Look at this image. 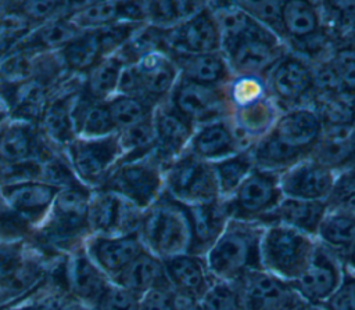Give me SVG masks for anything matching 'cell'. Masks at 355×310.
Segmentation results:
<instances>
[{
    "label": "cell",
    "mask_w": 355,
    "mask_h": 310,
    "mask_svg": "<svg viewBox=\"0 0 355 310\" xmlns=\"http://www.w3.org/2000/svg\"><path fill=\"white\" fill-rule=\"evenodd\" d=\"M92 190L83 184L60 190L47 216L29 241L49 257H62L85 245L92 235L89 201Z\"/></svg>",
    "instance_id": "cell-1"
},
{
    "label": "cell",
    "mask_w": 355,
    "mask_h": 310,
    "mask_svg": "<svg viewBox=\"0 0 355 310\" xmlns=\"http://www.w3.org/2000/svg\"><path fill=\"white\" fill-rule=\"evenodd\" d=\"M263 224L229 219L223 232L205 255L214 280L239 282L247 274L263 270L261 242Z\"/></svg>",
    "instance_id": "cell-2"
},
{
    "label": "cell",
    "mask_w": 355,
    "mask_h": 310,
    "mask_svg": "<svg viewBox=\"0 0 355 310\" xmlns=\"http://www.w3.org/2000/svg\"><path fill=\"white\" fill-rule=\"evenodd\" d=\"M139 237L144 248L161 260L190 253L191 227L186 205L164 191L143 212Z\"/></svg>",
    "instance_id": "cell-3"
},
{
    "label": "cell",
    "mask_w": 355,
    "mask_h": 310,
    "mask_svg": "<svg viewBox=\"0 0 355 310\" xmlns=\"http://www.w3.org/2000/svg\"><path fill=\"white\" fill-rule=\"evenodd\" d=\"M315 237L284 224L265 227L261 242L263 270L291 282L297 280L312 260Z\"/></svg>",
    "instance_id": "cell-4"
},
{
    "label": "cell",
    "mask_w": 355,
    "mask_h": 310,
    "mask_svg": "<svg viewBox=\"0 0 355 310\" xmlns=\"http://www.w3.org/2000/svg\"><path fill=\"white\" fill-rule=\"evenodd\" d=\"M164 184L165 170L151 152L141 158L122 159L100 188L111 191L146 210L161 197Z\"/></svg>",
    "instance_id": "cell-5"
},
{
    "label": "cell",
    "mask_w": 355,
    "mask_h": 310,
    "mask_svg": "<svg viewBox=\"0 0 355 310\" xmlns=\"http://www.w3.org/2000/svg\"><path fill=\"white\" fill-rule=\"evenodd\" d=\"M283 198L280 179L275 172L254 169L227 199H222L229 219L265 226Z\"/></svg>",
    "instance_id": "cell-6"
},
{
    "label": "cell",
    "mask_w": 355,
    "mask_h": 310,
    "mask_svg": "<svg viewBox=\"0 0 355 310\" xmlns=\"http://www.w3.org/2000/svg\"><path fill=\"white\" fill-rule=\"evenodd\" d=\"M67 154L76 179L90 190L100 188L125 156L118 131L98 138L76 137Z\"/></svg>",
    "instance_id": "cell-7"
},
{
    "label": "cell",
    "mask_w": 355,
    "mask_h": 310,
    "mask_svg": "<svg viewBox=\"0 0 355 310\" xmlns=\"http://www.w3.org/2000/svg\"><path fill=\"white\" fill-rule=\"evenodd\" d=\"M164 191L183 205L220 199L212 163L184 151L165 169Z\"/></svg>",
    "instance_id": "cell-8"
},
{
    "label": "cell",
    "mask_w": 355,
    "mask_h": 310,
    "mask_svg": "<svg viewBox=\"0 0 355 310\" xmlns=\"http://www.w3.org/2000/svg\"><path fill=\"white\" fill-rule=\"evenodd\" d=\"M227 64L244 75H255L280 61V46L268 28L254 18L232 42L222 46Z\"/></svg>",
    "instance_id": "cell-9"
},
{
    "label": "cell",
    "mask_w": 355,
    "mask_h": 310,
    "mask_svg": "<svg viewBox=\"0 0 355 310\" xmlns=\"http://www.w3.org/2000/svg\"><path fill=\"white\" fill-rule=\"evenodd\" d=\"M143 212L128 199L94 188L89 201V227L92 235L139 234Z\"/></svg>",
    "instance_id": "cell-10"
},
{
    "label": "cell",
    "mask_w": 355,
    "mask_h": 310,
    "mask_svg": "<svg viewBox=\"0 0 355 310\" xmlns=\"http://www.w3.org/2000/svg\"><path fill=\"white\" fill-rule=\"evenodd\" d=\"M220 47L219 28L208 4L184 22L164 30V48L172 55L216 53Z\"/></svg>",
    "instance_id": "cell-11"
},
{
    "label": "cell",
    "mask_w": 355,
    "mask_h": 310,
    "mask_svg": "<svg viewBox=\"0 0 355 310\" xmlns=\"http://www.w3.org/2000/svg\"><path fill=\"white\" fill-rule=\"evenodd\" d=\"M240 288L244 310H297L305 302L290 282L257 270L236 282Z\"/></svg>",
    "instance_id": "cell-12"
},
{
    "label": "cell",
    "mask_w": 355,
    "mask_h": 310,
    "mask_svg": "<svg viewBox=\"0 0 355 310\" xmlns=\"http://www.w3.org/2000/svg\"><path fill=\"white\" fill-rule=\"evenodd\" d=\"M343 270L340 259L318 242L311 263L290 285L305 303L322 306L340 285Z\"/></svg>",
    "instance_id": "cell-13"
},
{
    "label": "cell",
    "mask_w": 355,
    "mask_h": 310,
    "mask_svg": "<svg viewBox=\"0 0 355 310\" xmlns=\"http://www.w3.org/2000/svg\"><path fill=\"white\" fill-rule=\"evenodd\" d=\"M60 190L37 179L7 181L0 185V198L8 210L35 230L47 216Z\"/></svg>",
    "instance_id": "cell-14"
},
{
    "label": "cell",
    "mask_w": 355,
    "mask_h": 310,
    "mask_svg": "<svg viewBox=\"0 0 355 310\" xmlns=\"http://www.w3.org/2000/svg\"><path fill=\"white\" fill-rule=\"evenodd\" d=\"M62 273L69 296L93 307L111 282L87 255L85 245L64 256Z\"/></svg>",
    "instance_id": "cell-15"
},
{
    "label": "cell",
    "mask_w": 355,
    "mask_h": 310,
    "mask_svg": "<svg viewBox=\"0 0 355 310\" xmlns=\"http://www.w3.org/2000/svg\"><path fill=\"white\" fill-rule=\"evenodd\" d=\"M171 104L193 125L215 122L225 108L218 86H205L179 76L171 91Z\"/></svg>",
    "instance_id": "cell-16"
},
{
    "label": "cell",
    "mask_w": 355,
    "mask_h": 310,
    "mask_svg": "<svg viewBox=\"0 0 355 310\" xmlns=\"http://www.w3.org/2000/svg\"><path fill=\"white\" fill-rule=\"evenodd\" d=\"M155 130V148L153 155L161 162L169 165L179 158L189 145L193 134L194 125L180 115L169 102H159L153 113Z\"/></svg>",
    "instance_id": "cell-17"
},
{
    "label": "cell",
    "mask_w": 355,
    "mask_h": 310,
    "mask_svg": "<svg viewBox=\"0 0 355 310\" xmlns=\"http://www.w3.org/2000/svg\"><path fill=\"white\" fill-rule=\"evenodd\" d=\"M132 65L139 83L137 97L151 105L159 104L178 82V66L165 48L155 50Z\"/></svg>",
    "instance_id": "cell-18"
},
{
    "label": "cell",
    "mask_w": 355,
    "mask_h": 310,
    "mask_svg": "<svg viewBox=\"0 0 355 310\" xmlns=\"http://www.w3.org/2000/svg\"><path fill=\"white\" fill-rule=\"evenodd\" d=\"M85 249L92 260L112 281L146 248L139 234L90 235Z\"/></svg>",
    "instance_id": "cell-19"
},
{
    "label": "cell",
    "mask_w": 355,
    "mask_h": 310,
    "mask_svg": "<svg viewBox=\"0 0 355 310\" xmlns=\"http://www.w3.org/2000/svg\"><path fill=\"white\" fill-rule=\"evenodd\" d=\"M336 176L331 167L315 161H301L280 177L284 197L326 201L331 192Z\"/></svg>",
    "instance_id": "cell-20"
},
{
    "label": "cell",
    "mask_w": 355,
    "mask_h": 310,
    "mask_svg": "<svg viewBox=\"0 0 355 310\" xmlns=\"http://www.w3.org/2000/svg\"><path fill=\"white\" fill-rule=\"evenodd\" d=\"M162 262L168 284L179 296L200 300L215 281L208 270L205 256L182 253Z\"/></svg>",
    "instance_id": "cell-21"
},
{
    "label": "cell",
    "mask_w": 355,
    "mask_h": 310,
    "mask_svg": "<svg viewBox=\"0 0 355 310\" xmlns=\"http://www.w3.org/2000/svg\"><path fill=\"white\" fill-rule=\"evenodd\" d=\"M186 208L191 227L190 253L205 256L229 221L225 203L222 199H216L205 203L186 205Z\"/></svg>",
    "instance_id": "cell-22"
},
{
    "label": "cell",
    "mask_w": 355,
    "mask_h": 310,
    "mask_svg": "<svg viewBox=\"0 0 355 310\" xmlns=\"http://www.w3.org/2000/svg\"><path fill=\"white\" fill-rule=\"evenodd\" d=\"M270 134L306 155L320 140L322 122L316 112L306 108H297L280 116Z\"/></svg>",
    "instance_id": "cell-23"
},
{
    "label": "cell",
    "mask_w": 355,
    "mask_h": 310,
    "mask_svg": "<svg viewBox=\"0 0 355 310\" xmlns=\"http://www.w3.org/2000/svg\"><path fill=\"white\" fill-rule=\"evenodd\" d=\"M270 87L280 102L295 105L313 90V73L297 57H282L270 73Z\"/></svg>",
    "instance_id": "cell-24"
},
{
    "label": "cell",
    "mask_w": 355,
    "mask_h": 310,
    "mask_svg": "<svg viewBox=\"0 0 355 310\" xmlns=\"http://www.w3.org/2000/svg\"><path fill=\"white\" fill-rule=\"evenodd\" d=\"M329 210L326 201H308L283 197L268 217L265 226L284 224L311 237L318 235L322 220Z\"/></svg>",
    "instance_id": "cell-25"
},
{
    "label": "cell",
    "mask_w": 355,
    "mask_h": 310,
    "mask_svg": "<svg viewBox=\"0 0 355 310\" xmlns=\"http://www.w3.org/2000/svg\"><path fill=\"white\" fill-rule=\"evenodd\" d=\"M202 161H220L236 154V137L223 120L201 125L186 149Z\"/></svg>",
    "instance_id": "cell-26"
},
{
    "label": "cell",
    "mask_w": 355,
    "mask_h": 310,
    "mask_svg": "<svg viewBox=\"0 0 355 310\" xmlns=\"http://www.w3.org/2000/svg\"><path fill=\"white\" fill-rule=\"evenodd\" d=\"M112 282L126 288L137 296H143L150 289L168 284V280L164 262L144 249L112 280Z\"/></svg>",
    "instance_id": "cell-27"
},
{
    "label": "cell",
    "mask_w": 355,
    "mask_h": 310,
    "mask_svg": "<svg viewBox=\"0 0 355 310\" xmlns=\"http://www.w3.org/2000/svg\"><path fill=\"white\" fill-rule=\"evenodd\" d=\"M72 119L76 137L80 138H98L118 131L105 102L92 98L85 91L73 100Z\"/></svg>",
    "instance_id": "cell-28"
},
{
    "label": "cell",
    "mask_w": 355,
    "mask_h": 310,
    "mask_svg": "<svg viewBox=\"0 0 355 310\" xmlns=\"http://www.w3.org/2000/svg\"><path fill=\"white\" fill-rule=\"evenodd\" d=\"M179 75L187 80L205 84L218 86L229 73V64L223 54L207 53L194 55H172Z\"/></svg>",
    "instance_id": "cell-29"
},
{
    "label": "cell",
    "mask_w": 355,
    "mask_h": 310,
    "mask_svg": "<svg viewBox=\"0 0 355 310\" xmlns=\"http://www.w3.org/2000/svg\"><path fill=\"white\" fill-rule=\"evenodd\" d=\"M319 242L338 259H347L355 246V213L327 210L318 231Z\"/></svg>",
    "instance_id": "cell-30"
},
{
    "label": "cell",
    "mask_w": 355,
    "mask_h": 310,
    "mask_svg": "<svg viewBox=\"0 0 355 310\" xmlns=\"http://www.w3.org/2000/svg\"><path fill=\"white\" fill-rule=\"evenodd\" d=\"M73 100L75 97L69 95L50 101L39 119L42 134L53 145H62L67 148L76 138L72 119Z\"/></svg>",
    "instance_id": "cell-31"
},
{
    "label": "cell",
    "mask_w": 355,
    "mask_h": 310,
    "mask_svg": "<svg viewBox=\"0 0 355 310\" xmlns=\"http://www.w3.org/2000/svg\"><path fill=\"white\" fill-rule=\"evenodd\" d=\"M125 62L118 54L103 57L89 72L85 93L97 101L105 102L116 94Z\"/></svg>",
    "instance_id": "cell-32"
},
{
    "label": "cell",
    "mask_w": 355,
    "mask_h": 310,
    "mask_svg": "<svg viewBox=\"0 0 355 310\" xmlns=\"http://www.w3.org/2000/svg\"><path fill=\"white\" fill-rule=\"evenodd\" d=\"M36 147V137L25 122L11 123L0 131V162L8 166L33 158Z\"/></svg>",
    "instance_id": "cell-33"
},
{
    "label": "cell",
    "mask_w": 355,
    "mask_h": 310,
    "mask_svg": "<svg viewBox=\"0 0 355 310\" xmlns=\"http://www.w3.org/2000/svg\"><path fill=\"white\" fill-rule=\"evenodd\" d=\"M14 115L21 119H40L42 113L50 104L49 89L42 76L31 79L15 86L12 101L10 102Z\"/></svg>",
    "instance_id": "cell-34"
},
{
    "label": "cell",
    "mask_w": 355,
    "mask_h": 310,
    "mask_svg": "<svg viewBox=\"0 0 355 310\" xmlns=\"http://www.w3.org/2000/svg\"><path fill=\"white\" fill-rule=\"evenodd\" d=\"M283 33L295 42L313 36L319 30V15L313 4L306 1L283 3Z\"/></svg>",
    "instance_id": "cell-35"
},
{
    "label": "cell",
    "mask_w": 355,
    "mask_h": 310,
    "mask_svg": "<svg viewBox=\"0 0 355 310\" xmlns=\"http://www.w3.org/2000/svg\"><path fill=\"white\" fill-rule=\"evenodd\" d=\"M62 62L75 72H89L104 55L96 30L83 32L61 50Z\"/></svg>",
    "instance_id": "cell-36"
},
{
    "label": "cell",
    "mask_w": 355,
    "mask_h": 310,
    "mask_svg": "<svg viewBox=\"0 0 355 310\" xmlns=\"http://www.w3.org/2000/svg\"><path fill=\"white\" fill-rule=\"evenodd\" d=\"M62 262H58L51 273L49 282L32 298L4 310H64L71 299L62 274Z\"/></svg>",
    "instance_id": "cell-37"
},
{
    "label": "cell",
    "mask_w": 355,
    "mask_h": 310,
    "mask_svg": "<svg viewBox=\"0 0 355 310\" xmlns=\"http://www.w3.org/2000/svg\"><path fill=\"white\" fill-rule=\"evenodd\" d=\"M80 33L83 32L73 26L67 19V15H64L42 24L33 33H31L24 50H62Z\"/></svg>",
    "instance_id": "cell-38"
},
{
    "label": "cell",
    "mask_w": 355,
    "mask_h": 310,
    "mask_svg": "<svg viewBox=\"0 0 355 310\" xmlns=\"http://www.w3.org/2000/svg\"><path fill=\"white\" fill-rule=\"evenodd\" d=\"M252 163V156L248 152L234 154L212 163L220 199H227L234 194L245 177L254 170Z\"/></svg>",
    "instance_id": "cell-39"
},
{
    "label": "cell",
    "mask_w": 355,
    "mask_h": 310,
    "mask_svg": "<svg viewBox=\"0 0 355 310\" xmlns=\"http://www.w3.org/2000/svg\"><path fill=\"white\" fill-rule=\"evenodd\" d=\"M105 105L118 131L150 119L155 108V105H151L139 97L126 94L112 95L105 101Z\"/></svg>",
    "instance_id": "cell-40"
},
{
    "label": "cell",
    "mask_w": 355,
    "mask_h": 310,
    "mask_svg": "<svg viewBox=\"0 0 355 310\" xmlns=\"http://www.w3.org/2000/svg\"><path fill=\"white\" fill-rule=\"evenodd\" d=\"M67 19L80 32H92L119 21V7L115 1L83 3L68 12Z\"/></svg>",
    "instance_id": "cell-41"
},
{
    "label": "cell",
    "mask_w": 355,
    "mask_h": 310,
    "mask_svg": "<svg viewBox=\"0 0 355 310\" xmlns=\"http://www.w3.org/2000/svg\"><path fill=\"white\" fill-rule=\"evenodd\" d=\"M316 113L322 126H352L355 123V101L345 91L323 95Z\"/></svg>",
    "instance_id": "cell-42"
},
{
    "label": "cell",
    "mask_w": 355,
    "mask_h": 310,
    "mask_svg": "<svg viewBox=\"0 0 355 310\" xmlns=\"http://www.w3.org/2000/svg\"><path fill=\"white\" fill-rule=\"evenodd\" d=\"M33 249L35 246L29 238L0 245V291L21 270Z\"/></svg>",
    "instance_id": "cell-43"
},
{
    "label": "cell",
    "mask_w": 355,
    "mask_h": 310,
    "mask_svg": "<svg viewBox=\"0 0 355 310\" xmlns=\"http://www.w3.org/2000/svg\"><path fill=\"white\" fill-rule=\"evenodd\" d=\"M200 303L202 310H244L241 292L236 282L215 280Z\"/></svg>",
    "instance_id": "cell-44"
},
{
    "label": "cell",
    "mask_w": 355,
    "mask_h": 310,
    "mask_svg": "<svg viewBox=\"0 0 355 310\" xmlns=\"http://www.w3.org/2000/svg\"><path fill=\"white\" fill-rule=\"evenodd\" d=\"M333 210L355 213V170L348 169L336 177L331 192L326 199Z\"/></svg>",
    "instance_id": "cell-45"
},
{
    "label": "cell",
    "mask_w": 355,
    "mask_h": 310,
    "mask_svg": "<svg viewBox=\"0 0 355 310\" xmlns=\"http://www.w3.org/2000/svg\"><path fill=\"white\" fill-rule=\"evenodd\" d=\"M144 24H132L118 21L105 28H101L97 32L98 40L103 48V55H112L116 54L135 35V32Z\"/></svg>",
    "instance_id": "cell-46"
},
{
    "label": "cell",
    "mask_w": 355,
    "mask_h": 310,
    "mask_svg": "<svg viewBox=\"0 0 355 310\" xmlns=\"http://www.w3.org/2000/svg\"><path fill=\"white\" fill-rule=\"evenodd\" d=\"M139 302L140 296L111 281L94 307L96 310H139Z\"/></svg>",
    "instance_id": "cell-47"
},
{
    "label": "cell",
    "mask_w": 355,
    "mask_h": 310,
    "mask_svg": "<svg viewBox=\"0 0 355 310\" xmlns=\"http://www.w3.org/2000/svg\"><path fill=\"white\" fill-rule=\"evenodd\" d=\"M248 15L255 21L258 19L265 28H275L283 33L282 10L283 3L280 1H255V3H237Z\"/></svg>",
    "instance_id": "cell-48"
},
{
    "label": "cell",
    "mask_w": 355,
    "mask_h": 310,
    "mask_svg": "<svg viewBox=\"0 0 355 310\" xmlns=\"http://www.w3.org/2000/svg\"><path fill=\"white\" fill-rule=\"evenodd\" d=\"M320 307L324 310H355V273L344 267L340 285Z\"/></svg>",
    "instance_id": "cell-49"
},
{
    "label": "cell",
    "mask_w": 355,
    "mask_h": 310,
    "mask_svg": "<svg viewBox=\"0 0 355 310\" xmlns=\"http://www.w3.org/2000/svg\"><path fill=\"white\" fill-rule=\"evenodd\" d=\"M32 231L33 228L19 216L7 208L0 209V245L28 239Z\"/></svg>",
    "instance_id": "cell-50"
},
{
    "label": "cell",
    "mask_w": 355,
    "mask_h": 310,
    "mask_svg": "<svg viewBox=\"0 0 355 310\" xmlns=\"http://www.w3.org/2000/svg\"><path fill=\"white\" fill-rule=\"evenodd\" d=\"M69 7L68 3H58V1H24L17 4L19 12L29 21V22H39L46 24L51 19L60 18L58 12L67 10Z\"/></svg>",
    "instance_id": "cell-51"
},
{
    "label": "cell",
    "mask_w": 355,
    "mask_h": 310,
    "mask_svg": "<svg viewBox=\"0 0 355 310\" xmlns=\"http://www.w3.org/2000/svg\"><path fill=\"white\" fill-rule=\"evenodd\" d=\"M139 310H176V293L169 284L155 286L140 296Z\"/></svg>",
    "instance_id": "cell-52"
},
{
    "label": "cell",
    "mask_w": 355,
    "mask_h": 310,
    "mask_svg": "<svg viewBox=\"0 0 355 310\" xmlns=\"http://www.w3.org/2000/svg\"><path fill=\"white\" fill-rule=\"evenodd\" d=\"M344 91H355V53L343 51L336 55V60L331 62Z\"/></svg>",
    "instance_id": "cell-53"
},
{
    "label": "cell",
    "mask_w": 355,
    "mask_h": 310,
    "mask_svg": "<svg viewBox=\"0 0 355 310\" xmlns=\"http://www.w3.org/2000/svg\"><path fill=\"white\" fill-rule=\"evenodd\" d=\"M12 116L14 112L11 104L3 95H0V131L12 123Z\"/></svg>",
    "instance_id": "cell-54"
},
{
    "label": "cell",
    "mask_w": 355,
    "mask_h": 310,
    "mask_svg": "<svg viewBox=\"0 0 355 310\" xmlns=\"http://www.w3.org/2000/svg\"><path fill=\"white\" fill-rule=\"evenodd\" d=\"M176 310H202L200 300L176 295Z\"/></svg>",
    "instance_id": "cell-55"
},
{
    "label": "cell",
    "mask_w": 355,
    "mask_h": 310,
    "mask_svg": "<svg viewBox=\"0 0 355 310\" xmlns=\"http://www.w3.org/2000/svg\"><path fill=\"white\" fill-rule=\"evenodd\" d=\"M64 310H96V307L93 306H89V304H85L82 302H78L75 299H69L64 307Z\"/></svg>",
    "instance_id": "cell-56"
},
{
    "label": "cell",
    "mask_w": 355,
    "mask_h": 310,
    "mask_svg": "<svg viewBox=\"0 0 355 310\" xmlns=\"http://www.w3.org/2000/svg\"><path fill=\"white\" fill-rule=\"evenodd\" d=\"M345 263L347 266L351 268L352 273H355V246L352 248V250L348 253L347 259H345Z\"/></svg>",
    "instance_id": "cell-57"
},
{
    "label": "cell",
    "mask_w": 355,
    "mask_h": 310,
    "mask_svg": "<svg viewBox=\"0 0 355 310\" xmlns=\"http://www.w3.org/2000/svg\"><path fill=\"white\" fill-rule=\"evenodd\" d=\"M297 310H324L323 307H320V306H312V304H308V303H305V304H302L300 309H297Z\"/></svg>",
    "instance_id": "cell-58"
},
{
    "label": "cell",
    "mask_w": 355,
    "mask_h": 310,
    "mask_svg": "<svg viewBox=\"0 0 355 310\" xmlns=\"http://www.w3.org/2000/svg\"><path fill=\"white\" fill-rule=\"evenodd\" d=\"M351 145H352V151H354V162H355V130L352 131V136H351Z\"/></svg>",
    "instance_id": "cell-59"
},
{
    "label": "cell",
    "mask_w": 355,
    "mask_h": 310,
    "mask_svg": "<svg viewBox=\"0 0 355 310\" xmlns=\"http://www.w3.org/2000/svg\"><path fill=\"white\" fill-rule=\"evenodd\" d=\"M6 208V205H4V202H3V199L0 198V209H4Z\"/></svg>",
    "instance_id": "cell-60"
},
{
    "label": "cell",
    "mask_w": 355,
    "mask_h": 310,
    "mask_svg": "<svg viewBox=\"0 0 355 310\" xmlns=\"http://www.w3.org/2000/svg\"><path fill=\"white\" fill-rule=\"evenodd\" d=\"M351 169H354V170H355V165H354V167H351Z\"/></svg>",
    "instance_id": "cell-61"
}]
</instances>
